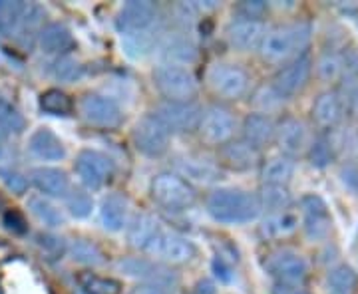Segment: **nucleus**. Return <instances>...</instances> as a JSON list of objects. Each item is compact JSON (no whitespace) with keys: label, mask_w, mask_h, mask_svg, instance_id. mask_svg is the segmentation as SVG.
I'll list each match as a JSON object with an SVG mask.
<instances>
[{"label":"nucleus","mask_w":358,"mask_h":294,"mask_svg":"<svg viewBox=\"0 0 358 294\" xmlns=\"http://www.w3.org/2000/svg\"><path fill=\"white\" fill-rule=\"evenodd\" d=\"M205 207L209 217L223 225H245L261 215V203L255 193L233 187H221L209 193Z\"/></svg>","instance_id":"1"},{"label":"nucleus","mask_w":358,"mask_h":294,"mask_svg":"<svg viewBox=\"0 0 358 294\" xmlns=\"http://www.w3.org/2000/svg\"><path fill=\"white\" fill-rule=\"evenodd\" d=\"M313 38V28L307 22L282 24L267 30L259 46L261 58L268 64H287L296 56L305 54Z\"/></svg>","instance_id":"2"},{"label":"nucleus","mask_w":358,"mask_h":294,"mask_svg":"<svg viewBox=\"0 0 358 294\" xmlns=\"http://www.w3.org/2000/svg\"><path fill=\"white\" fill-rule=\"evenodd\" d=\"M150 191L155 203L167 211H185L197 201V193L193 189V185L171 171L157 173L152 179Z\"/></svg>","instance_id":"3"},{"label":"nucleus","mask_w":358,"mask_h":294,"mask_svg":"<svg viewBox=\"0 0 358 294\" xmlns=\"http://www.w3.org/2000/svg\"><path fill=\"white\" fill-rule=\"evenodd\" d=\"M154 86L166 102H193L197 96V80L183 66H157L154 70Z\"/></svg>","instance_id":"4"},{"label":"nucleus","mask_w":358,"mask_h":294,"mask_svg":"<svg viewBox=\"0 0 358 294\" xmlns=\"http://www.w3.org/2000/svg\"><path fill=\"white\" fill-rule=\"evenodd\" d=\"M117 270H122L126 277L138 279L143 284H152L162 288L164 293L173 291L178 286V274L167 265H162L154 258H141V256H126L117 260Z\"/></svg>","instance_id":"5"},{"label":"nucleus","mask_w":358,"mask_h":294,"mask_svg":"<svg viewBox=\"0 0 358 294\" xmlns=\"http://www.w3.org/2000/svg\"><path fill=\"white\" fill-rule=\"evenodd\" d=\"M265 270L277 281V284L289 286H303L308 279V263L305 256L293 249H279L273 251L265 258Z\"/></svg>","instance_id":"6"},{"label":"nucleus","mask_w":358,"mask_h":294,"mask_svg":"<svg viewBox=\"0 0 358 294\" xmlns=\"http://www.w3.org/2000/svg\"><path fill=\"white\" fill-rule=\"evenodd\" d=\"M313 70H315V62H313L310 54L305 52L293 60H289L287 64H282L277 70V74L273 76L271 86L277 90L282 100H289L307 88L308 80L313 76Z\"/></svg>","instance_id":"7"},{"label":"nucleus","mask_w":358,"mask_h":294,"mask_svg":"<svg viewBox=\"0 0 358 294\" xmlns=\"http://www.w3.org/2000/svg\"><path fill=\"white\" fill-rule=\"evenodd\" d=\"M145 253L162 265H185L193 260L195 247L178 233L159 230L152 239V243L145 247Z\"/></svg>","instance_id":"8"},{"label":"nucleus","mask_w":358,"mask_h":294,"mask_svg":"<svg viewBox=\"0 0 358 294\" xmlns=\"http://www.w3.org/2000/svg\"><path fill=\"white\" fill-rule=\"evenodd\" d=\"M235 129H237V122L231 114L227 108L223 105H209L201 114L199 119V140L207 143V145H213V147H221L225 143H229L235 135Z\"/></svg>","instance_id":"9"},{"label":"nucleus","mask_w":358,"mask_h":294,"mask_svg":"<svg viewBox=\"0 0 358 294\" xmlns=\"http://www.w3.org/2000/svg\"><path fill=\"white\" fill-rule=\"evenodd\" d=\"M131 140L136 149L148 157H162L169 149V131L155 114H145L136 122Z\"/></svg>","instance_id":"10"},{"label":"nucleus","mask_w":358,"mask_h":294,"mask_svg":"<svg viewBox=\"0 0 358 294\" xmlns=\"http://www.w3.org/2000/svg\"><path fill=\"white\" fill-rule=\"evenodd\" d=\"M303 230L310 241H327L333 233V217L329 205L317 193H307L301 197Z\"/></svg>","instance_id":"11"},{"label":"nucleus","mask_w":358,"mask_h":294,"mask_svg":"<svg viewBox=\"0 0 358 294\" xmlns=\"http://www.w3.org/2000/svg\"><path fill=\"white\" fill-rule=\"evenodd\" d=\"M76 175L92 191L102 189L108 181L114 177V161L102 152L96 149H82L76 157Z\"/></svg>","instance_id":"12"},{"label":"nucleus","mask_w":358,"mask_h":294,"mask_svg":"<svg viewBox=\"0 0 358 294\" xmlns=\"http://www.w3.org/2000/svg\"><path fill=\"white\" fill-rule=\"evenodd\" d=\"M80 115L86 119V124L100 129H115L124 122L122 108L102 94H86L80 100Z\"/></svg>","instance_id":"13"},{"label":"nucleus","mask_w":358,"mask_h":294,"mask_svg":"<svg viewBox=\"0 0 358 294\" xmlns=\"http://www.w3.org/2000/svg\"><path fill=\"white\" fill-rule=\"evenodd\" d=\"M154 114L169 133H189L199 126L203 110L195 102H162Z\"/></svg>","instance_id":"14"},{"label":"nucleus","mask_w":358,"mask_h":294,"mask_svg":"<svg viewBox=\"0 0 358 294\" xmlns=\"http://www.w3.org/2000/svg\"><path fill=\"white\" fill-rule=\"evenodd\" d=\"M209 86L225 100H239L249 90V74L237 64H217L209 70Z\"/></svg>","instance_id":"15"},{"label":"nucleus","mask_w":358,"mask_h":294,"mask_svg":"<svg viewBox=\"0 0 358 294\" xmlns=\"http://www.w3.org/2000/svg\"><path fill=\"white\" fill-rule=\"evenodd\" d=\"M157 18V6L148 0H131L126 2L115 16V28L120 34L128 36L152 28Z\"/></svg>","instance_id":"16"},{"label":"nucleus","mask_w":358,"mask_h":294,"mask_svg":"<svg viewBox=\"0 0 358 294\" xmlns=\"http://www.w3.org/2000/svg\"><path fill=\"white\" fill-rule=\"evenodd\" d=\"M275 143L279 145L281 154L291 157V159H294L296 155L305 154L308 143H310L307 124L303 119L291 117V115L282 117L275 128Z\"/></svg>","instance_id":"17"},{"label":"nucleus","mask_w":358,"mask_h":294,"mask_svg":"<svg viewBox=\"0 0 358 294\" xmlns=\"http://www.w3.org/2000/svg\"><path fill=\"white\" fill-rule=\"evenodd\" d=\"M310 115L320 129H334L343 122V115H345L343 96L336 90L320 91L313 102Z\"/></svg>","instance_id":"18"},{"label":"nucleus","mask_w":358,"mask_h":294,"mask_svg":"<svg viewBox=\"0 0 358 294\" xmlns=\"http://www.w3.org/2000/svg\"><path fill=\"white\" fill-rule=\"evenodd\" d=\"M178 169V175L185 179L189 185L199 183V185H211L221 179V167L211 163L209 159L197 157V155H183L173 161Z\"/></svg>","instance_id":"19"},{"label":"nucleus","mask_w":358,"mask_h":294,"mask_svg":"<svg viewBox=\"0 0 358 294\" xmlns=\"http://www.w3.org/2000/svg\"><path fill=\"white\" fill-rule=\"evenodd\" d=\"M261 155L259 149L249 145L245 140H231L219 147V167L231 171H249L259 166Z\"/></svg>","instance_id":"20"},{"label":"nucleus","mask_w":358,"mask_h":294,"mask_svg":"<svg viewBox=\"0 0 358 294\" xmlns=\"http://www.w3.org/2000/svg\"><path fill=\"white\" fill-rule=\"evenodd\" d=\"M265 34H267V26L263 24V20H251V18H239L231 22L227 28L229 44L241 52L259 50Z\"/></svg>","instance_id":"21"},{"label":"nucleus","mask_w":358,"mask_h":294,"mask_svg":"<svg viewBox=\"0 0 358 294\" xmlns=\"http://www.w3.org/2000/svg\"><path fill=\"white\" fill-rule=\"evenodd\" d=\"M38 44L42 52L54 56H68V52L74 50L76 42L72 32L62 22H50L38 30Z\"/></svg>","instance_id":"22"},{"label":"nucleus","mask_w":358,"mask_h":294,"mask_svg":"<svg viewBox=\"0 0 358 294\" xmlns=\"http://www.w3.org/2000/svg\"><path fill=\"white\" fill-rule=\"evenodd\" d=\"M275 119L267 114H249L243 119V140L253 145L255 149L267 147L271 141H275Z\"/></svg>","instance_id":"23"},{"label":"nucleus","mask_w":358,"mask_h":294,"mask_svg":"<svg viewBox=\"0 0 358 294\" xmlns=\"http://www.w3.org/2000/svg\"><path fill=\"white\" fill-rule=\"evenodd\" d=\"M30 154L44 161H60L66 157V147L62 140L48 128H38L28 140Z\"/></svg>","instance_id":"24"},{"label":"nucleus","mask_w":358,"mask_h":294,"mask_svg":"<svg viewBox=\"0 0 358 294\" xmlns=\"http://www.w3.org/2000/svg\"><path fill=\"white\" fill-rule=\"evenodd\" d=\"M301 219L299 213H294L293 209L279 211V213H268L267 217L261 223V235L265 241H281L291 237L294 230L299 229Z\"/></svg>","instance_id":"25"},{"label":"nucleus","mask_w":358,"mask_h":294,"mask_svg":"<svg viewBox=\"0 0 358 294\" xmlns=\"http://www.w3.org/2000/svg\"><path fill=\"white\" fill-rule=\"evenodd\" d=\"M30 179L40 193L48 197H66L70 191V181L66 173L56 167H36L30 173Z\"/></svg>","instance_id":"26"},{"label":"nucleus","mask_w":358,"mask_h":294,"mask_svg":"<svg viewBox=\"0 0 358 294\" xmlns=\"http://www.w3.org/2000/svg\"><path fill=\"white\" fill-rule=\"evenodd\" d=\"M294 159L287 155H275L261 163V181L263 185H275V187H287L294 177Z\"/></svg>","instance_id":"27"},{"label":"nucleus","mask_w":358,"mask_h":294,"mask_svg":"<svg viewBox=\"0 0 358 294\" xmlns=\"http://www.w3.org/2000/svg\"><path fill=\"white\" fill-rule=\"evenodd\" d=\"M100 221L103 229L122 230L128 223V199L120 193H110L100 205Z\"/></svg>","instance_id":"28"},{"label":"nucleus","mask_w":358,"mask_h":294,"mask_svg":"<svg viewBox=\"0 0 358 294\" xmlns=\"http://www.w3.org/2000/svg\"><path fill=\"white\" fill-rule=\"evenodd\" d=\"M159 230L162 229H159L157 219L148 215V213H140V215H136L134 221L129 223L128 241L131 247L145 251V247L152 243V239H154Z\"/></svg>","instance_id":"29"},{"label":"nucleus","mask_w":358,"mask_h":294,"mask_svg":"<svg viewBox=\"0 0 358 294\" xmlns=\"http://www.w3.org/2000/svg\"><path fill=\"white\" fill-rule=\"evenodd\" d=\"M76 282L82 294H120L122 282L112 277H102L92 270H82L76 274Z\"/></svg>","instance_id":"30"},{"label":"nucleus","mask_w":358,"mask_h":294,"mask_svg":"<svg viewBox=\"0 0 358 294\" xmlns=\"http://www.w3.org/2000/svg\"><path fill=\"white\" fill-rule=\"evenodd\" d=\"M327 284L333 294H355L358 291V272L350 265H336L327 272Z\"/></svg>","instance_id":"31"},{"label":"nucleus","mask_w":358,"mask_h":294,"mask_svg":"<svg viewBox=\"0 0 358 294\" xmlns=\"http://www.w3.org/2000/svg\"><path fill=\"white\" fill-rule=\"evenodd\" d=\"M257 197H259V203H261V211H267V215L268 213L287 211V209L293 207V197L289 193V187L263 185V189Z\"/></svg>","instance_id":"32"},{"label":"nucleus","mask_w":358,"mask_h":294,"mask_svg":"<svg viewBox=\"0 0 358 294\" xmlns=\"http://www.w3.org/2000/svg\"><path fill=\"white\" fill-rule=\"evenodd\" d=\"M68 253L72 255V258L76 263H82V265H90V267H100L106 263V255L103 251L90 239H84V237H78L72 243L68 244Z\"/></svg>","instance_id":"33"},{"label":"nucleus","mask_w":358,"mask_h":294,"mask_svg":"<svg viewBox=\"0 0 358 294\" xmlns=\"http://www.w3.org/2000/svg\"><path fill=\"white\" fill-rule=\"evenodd\" d=\"M28 209H30V213L38 219L42 225H46V227H50V229H56V227L64 225V215H62V211H60L56 205H52L48 199L40 197V195H32V197L28 199Z\"/></svg>","instance_id":"34"},{"label":"nucleus","mask_w":358,"mask_h":294,"mask_svg":"<svg viewBox=\"0 0 358 294\" xmlns=\"http://www.w3.org/2000/svg\"><path fill=\"white\" fill-rule=\"evenodd\" d=\"M24 2H2L0 4V38H8L18 32L26 13Z\"/></svg>","instance_id":"35"},{"label":"nucleus","mask_w":358,"mask_h":294,"mask_svg":"<svg viewBox=\"0 0 358 294\" xmlns=\"http://www.w3.org/2000/svg\"><path fill=\"white\" fill-rule=\"evenodd\" d=\"M305 154H307L308 163L313 167H317V169L329 167L334 161V157H336L333 141L329 140L327 135H319V138H315V140L310 141Z\"/></svg>","instance_id":"36"},{"label":"nucleus","mask_w":358,"mask_h":294,"mask_svg":"<svg viewBox=\"0 0 358 294\" xmlns=\"http://www.w3.org/2000/svg\"><path fill=\"white\" fill-rule=\"evenodd\" d=\"M157 40H159V32L154 30V28H148L143 32H136V34H128L124 36V46H126V52L134 58H140V56H145L150 52L154 50L157 46Z\"/></svg>","instance_id":"37"},{"label":"nucleus","mask_w":358,"mask_h":294,"mask_svg":"<svg viewBox=\"0 0 358 294\" xmlns=\"http://www.w3.org/2000/svg\"><path fill=\"white\" fill-rule=\"evenodd\" d=\"M40 108H42V112L50 115H70L74 110V102L66 91L50 88V90L42 91Z\"/></svg>","instance_id":"38"},{"label":"nucleus","mask_w":358,"mask_h":294,"mask_svg":"<svg viewBox=\"0 0 358 294\" xmlns=\"http://www.w3.org/2000/svg\"><path fill=\"white\" fill-rule=\"evenodd\" d=\"M164 56H166L167 64H187V62H193L197 52H195V46H193L189 40L185 38H171L164 46Z\"/></svg>","instance_id":"39"},{"label":"nucleus","mask_w":358,"mask_h":294,"mask_svg":"<svg viewBox=\"0 0 358 294\" xmlns=\"http://www.w3.org/2000/svg\"><path fill=\"white\" fill-rule=\"evenodd\" d=\"M317 74L322 82H336L343 78V70H341V60H338V52H324L317 60Z\"/></svg>","instance_id":"40"},{"label":"nucleus","mask_w":358,"mask_h":294,"mask_svg":"<svg viewBox=\"0 0 358 294\" xmlns=\"http://www.w3.org/2000/svg\"><path fill=\"white\" fill-rule=\"evenodd\" d=\"M0 129L8 133H20L24 129V117L13 103L0 98Z\"/></svg>","instance_id":"41"},{"label":"nucleus","mask_w":358,"mask_h":294,"mask_svg":"<svg viewBox=\"0 0 358 294\" xmlns=\"http://www.w3.org/2000/svg\"><path fill=\"white\" fill-rule=\"evenodd\" d=\"M64 199L68 209H70V213L78 219L88 217L90 213H92V209H94L92 197L86 191H82V189H70Z\"/></svg>","instance_id":"42"},{"label":"nucleus","mask_w":358,"mask_h":294,"mask_svg":"<svg viewBox=\"0 0 358 294\" xmlns=\"http://www.w3.org/2000/svg\"><path fill=\"white\" fill-rule=\"evenodd\" d=\"M253 102L259 108V114H271V112H275V110H279L282 105L281 96L277 94V90L268 84V86H261L259 90L255 91V96H253Z\"/></svg>","instance_id":"43"},{"label":"nucleus","mask_w":358,"mask_h":294,"mask_svg":"<svg viewBox=\"0 0 358 294\" xmlns=\"http://www.w3.org/2000/svg\"><path fill=\"white\" fill-rule=\"evenodd\" d=\"M338 60H341V70H343L341 80H348V82L358 80V46L355 44L345 46L338 52Z\"/></svg>","instance_id":"44"},{"label":"nucleus","mask_w":358,"mask_h":294,"mask_svg":"<svg viewBox=\"0 0 358 294\" xmlns=\"http://www.w3.org/2000/svg\"><path fill=\"white\" fill-rule=\"evenodd\" d=\"M36 244L42 249L44 255L52 256V258H62L66 251H68V244L64 243V239L50 235V233H40L36 235Z\"/></svg>","instance_id":"45"},{"label":"nucleus","mask_w":358,"mask_h":294,"mask_svg":"<svg viewBox=\"0 0 358 294\" xmlns=\"http://www.w3.org/2000/svg\"><path fill=\"white\" fill-rule=\"evenodd\" d=\"M54 76L62 82H74L82 76V66L70 56H60L54 64Z\"/></svg>","instance_id":"46"},{"label":"nucleus","mask_w":358,"mask_h":294,"mask_svg":"<svg viewBox=\"0 0 358 294\" xmlns=\"http://www.w3.org/2000/svg\"><path fill=\"white\" fill-rule=\"evenodd\" d=\"M0 179H2V183H4L10 191L16 193V195H22V193H26V189H28V179H26L20 171L10 169V167H2V169H0Z\"/></svg>","instance_id":"47"},{"label":"nucleus","mask_w":358,"mask_h":294,"mask_svg":"<svg viewBox=\"0 0 358 294\" xmlns=\"http://www.w3.org/2000/svg\"><path fill=\"white\" fill-rule=\"evenodd\" d=\"M338 179L346 191L358 197V163H345L338 171Z\"/></svg>","instance_id":"48"},{"label":"nucleus","mask_w":358,"mask_h":294,"mask_svg":"<svg viewBox=\"0 0 358 294\" xmlns=\"http://www.w3.org/2000/svg\"><path fill=\"white\" fill-rule=\"evenodd\" d=\"M237 13L243 18H251V20H261V16L267 13V4L261 0H251V2H241L237 6Z\"/></svg>","instance_id":"49"},{"label":"nucleus","mask_w":358,"mask_h":294,"mask_svg":"<svg viewBox=\"0 0 358 294\" xmlns=\"http://www.w3.org/2000/svg\"><path fill=\"white\" fill-rule=\"evenodd\" d=\"M4 225L8 227V229L13 230V233H18V235H22L26 233V219L22 213H18V211H6L4 213Z\"/></svg>","instance_id":"50"},{"label":"nucleus","mask_w":358,"mask_h":294,"mask_svg":"<svg viewBox=\"0 0 358 294\" xmlns=\"http://www.w3.org/2000/svg\"><path fill=\"white\" fill-rule=\"evenodd\" d=\"M189 294H215V284H213V281H209V279H201V281H197L193 284L192 293Z\"/></svg>","instance_id":"51"},{"label":"nucleus","mask_w":358,"mask_h":294,"mask_svg":"<svg viewBox=\"0 0 358 294\" xmlns=\"http://www.w3.org/2000/svg\"><path fill=\"white\" fill-rule=\"evenodd\" d=\"M213 270H215V274H217L221 281H231V269L225 265V260H223L221 256H217V258L213 260Z\"/></svg>","instance_id":"52"},{"label":"nucleus","mask_w":358,"mask_h":294,"mask_svg":"<svg viewBox=\"0 0 358 294\" xmlns=\"http://www.w3.org/2000/svg\"><path fill=\"white\" fill-rule=\"evenodd\" d=\"M271 294H310L301 286H289V284H275Z\"/></svg>","instance_id":"53"},{"label":"nucleus","mask_w":358,"mask_h":294,"mask_svg":"<svg viewBox=\"0 0 358 294\" xmlns=\"http://www.w3.org/2000/svg\"><path fill=\"white\" fill-rule=\"evenodd\" d=\"M128 294H166L162 288L152 286V284H138L136 288H131Z\"/></svg>","instance_id":"54"},{"label":"nucleus","mask_w":358,"mask_h":294,"mask_svg":"<svg viewBox=\"0 0 358 294\" xmlns=\"http://www.w3.org/2000/svg\"><path fill=\"white\" fill-rule=\"evenodd\" d=\"M352 112L358 115V88L355 91V96H352Z\"/></svg>","instance_id":"55"},{"label":"nucleus","mask_w":358,"mask_h":294,"mask_svg":"<svg viewBox=\"0 0 358 294\" xmlns=\"http://www.w3.org/2000/svg\"><path fill=\"white\" fill-rule=\"evenodd\" d=\"M0 152H2V138H0Z\"/></svg>","instance_id":"56"},{"label":"nucleus","mask_w":358,"mask_h":294,"mask_svg":"<svg viewBox=\"0 0 358 294\" xmlns=\"http://www.w3.org/2000/svg\"><path fill=\"white\" fill-rule=\"evenodd\" d=\"M0 4H2V2H0Z\"/></svg>","instance_id":"57"},{"label":"nucleus","mask_w":358,"mask_h":294,"mask_svg":"<svg viewBox=\"0 0 358 294\" xmlns=\"http://www.w3.org/2000/svg\"><path fill=\"white\" fill-rule=\"evenodd\" d=\"M80 294H82V293H80Z\"/></svg>","instance_id":"58"}]
</instances>
